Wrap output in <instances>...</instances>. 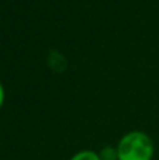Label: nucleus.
<instances>
[{"instance_id":"nucleus-1","label":"nucleus","mask_w":159,"mask_h":160,"mask_svg":"<svg viewBox=\"0 0 159 160\" xmlns=\"http://www.w3.org/2000/svg\"><path fill=\"white\" fill-rule=\"evenodd\" d=\"M117 160H152L154 141L142 131H130L121 136L117 146Z\"/></svg>"},{"instance_id":"nucleus-2","label":"nucleus","mask_w":159,"mask_h":160,"mask_svg":"<svg viewBox=\"0 0 159 160\" xmlns=\"http://www.w3.org/2000/svg\"><path fill=\"white\" fill-rule=\"evenodd\" d=\"M69 160H101V159H100V156H99L97 152L85 149V150H79V152H76Z\"/></svg>"},{"instance_id":"nucleus-3","label":"nucleus","mask_w":159,"mask_h":160,"mask_svg":"<svg viewBox=\"0 0 159 160\" xmlns=\"http://www.w3.org/2000/svg\"><path fill=\"white\" fill-rule=\"evenodd\" d=\"M99 156L101 160H117V149L111 146H106L101 149Z\"/></svg>"},{"instance_id":"nucleus-4","label":"nucleus","mask_w":159,"mask_h":160,"mask_svg":"<svg viewBox=\"0 0 159 160\" xmlns=\"http://www.w3.org/2000/svg\"><path fill=\"white\" fill-rule=\"evenodd\" d=\"M4 98H6V91H4V87H3L2 82H0V108L4 104Z\"/></svg>"}]
</instances>
